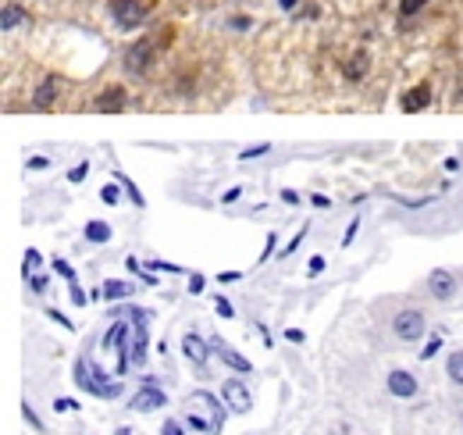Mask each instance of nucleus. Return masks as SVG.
Returning a JSON list of instances; mask_svg holds the SVG:
<instances>
[{"label": "nucleus", "instance_id": "31", "mask_svg": "<svg viewBox=\"0 0 463 435\" xmlns=\"http://www.w3.org/2000/svg\"><path fill=\"white\" fill-rule=\"evenodd\" d=\"M303 239H307V225H303V228H300V232H296V236H293V243H289V246H286V257H289V253H296V250H300V246H303Z\"/></svg>", "mask_w": 463, "mask_h": 435}, {"label": "nucleus", "instance_id": "43", "mask_svg": "<svg viewBox=\"0 0 463 435\" xmlns=\"http://www.w3.org/2000/svg\"><path fill=\"white\" fill-rule=\"evenodd\" d=\"M321 272H324V257H314L310 260V275H321Z\"/></svg>", "mask_w": 463, "mask_h": 435}, {"label": "nucleus", "instance_id": "9", "mask_svg": "<svg viewBox=\"0 0 463 435\" xmlns=\"http://www.w3.org/2000/svg\"><path fill=\"white\" fill-rule=\"evenodd\" d=\"M221 396L228 400V410H235V414H246V410H250V403H253V400H250V389H246L242 382H235V378H232V382H225Z\"/></svg>", "mask_w": 463, "mask_h": 435}, {"label": "nucleus", "instance_id": "22", "mask_svg": "<svg viewBox=\"0 0 463 435\" xmlns=\"http://www.w3.org/2000/svg\"><path fill=\"white\" fill-rule=\"evenodd\" d=\"M40 250H25V265H22V279H29L33 272H36V265H40Z\"/></svg>", "mask_w": 463, "mask_h": 435}, {"label": "nucleus", "instance_id": "11", "mask_svg": "<svg viewBox=\"0 0 463 435\" xmlns=\"http://www.w3.org/2000/svg\"><path fill=\"white\" fill-rule=\"evenodd\" d=\"M122 108H125V90H122V86H111V90H104L97 97V111L100 115H122Z\"/></svg>", "mask_w": 463, "mask_h": 435}, {"label": "nucleus", "instance_id": "8", "mask_svg": "<svg viewBox=\"0 0 463 435\" xmlns=\"http://www.w3.org/2000/svg\"><path fill=\"white\" fill-rule=\"evenodd\" d=\"M389 393L396 396V400H410V396H417V378L410 375V371H389Z\"/></svg>", "mask_w": 463, "mask_h": 435}, {"label": "nucleus", "instance_id": "34", "mask_svg": "<svg viewBox=\"0 0 463 435\" xmlns=\"http://www.w3.org/2000/svg\"><path fill=\"white\" fill-rule=\"evenodd\" d=\"M160 435H185V428H182L178 421H164V424H160Z\"/></svg>", "mask_w": 463, "mask_h": 435}, {"label": "nucleus", "instance_id": "39", "mask_svg": "<svg viewBox=\"0 0 463 435\" xmlns=\"http://www.w3.org/2000/svg\"><path fill=\"white\" fill-rule=\"evenodd\" d=\"M189 293H193V296L204 293V275H193V279H189Z\"/></svg>", "mask_w": 463, "mask_h": 435}, {"label": "nucleus", "instance_id": "4", "mask_svg": "<svg viewBox=\"0 0 463 435\" xmlns=\"http://www.w3.org/2000/svg\"><path fill=\"white\" fill-rule=\"evenodd\" d=\"M153 54H157V43H153L150 36H143V40H139V43H132V50L125 54V68H129L132 75H143V71H150Z\"/></svg>", "mask_w": 463, "mask_h": 435}, {"label": "nucleus", "instance_id": "24", "mask_svg": "<svg viewBox=\"0 0 463 435\" xmlns=\"http://www.w3.org/2000/svg\"><path fill=\"white\" fill-rule=\"evenodd\" d=\"M22 417L29 421V428H36V431H47V424L36 417V410H33V403H22Z\"/></svg>", "mask_w": 463, "mask_h": 435}, {"label": "nucleus", "instance_id": "44", "mask_svg": "<svg viewBox=\"0 0 463 435\" xmlns=\"http://www.w3.org/2000/svg\"><path fill=\"white\" fill-rule=\"evenodd\" d=\"M228 25H232V29H250V18H242V15H235V18H232Z\"/></svg>", "mask_w": 463, "mask_h": 435}, {"label": "nucleus", "instance_id": "32", "mask_svg": "<svg viewBox=\"0 0 463 435\" xmlns=\"http://www.w3.org/2000/svg\"><path fill=\"white\" fill-rule=\"evenodd\" d=\"M214 311H218L221 318H235V311H232V303H228L225 296H218V300H214Z\"/></svg>", "mask_w": 463, "mask_h": 435}, {"label": "nucleus", "instance_id": "41", "mask_svg": "<svg viewBox=\"0 0 463 435\" xmlns=\"http://www.w3.org/2000/svg\"><path fill=\"white\" fill-rule=\"evenodd\" d=\"M282 200L296 207V204H300V193H296V190H282Z\"/></svg>", "mask_w": 463, "mask_h": 435}, {"label": "nucleus", "instance_id": "13", "mask_svg": "<svg viewBox=\"0 0 463 435\" xmlns=\"http://www.w3.org/2000/svg\"><path fill=\"white\" fill-rule=\"evenodd\" d=\"M431 104V86H417V90H410L406 97H403V111L406 115H414V111H421V108H428Z\"/></svg>", "mask_w": 463, "mask_h": 435}, {"label": "nucleus", "instance_id": "12", "mask_svg": "<svg viewBox=\"0 0 463 435\" xmlns=\"http://www.w3.org/2000/svg\"><path fill=\"white\" fill-rule=\"evenodd\" d=\"M211 350L228 364V368H235V371H250V361L242 357V354H235V350H228V346H225V339H211Z\"/></svg>", "mask_w": 463, "mask_h": 435}, {"label": "nucleus", "instance_id": "47", "mask_svg": "<svg viewBox=\"0 0 463 435\" xmlns=\"http://www.w3.org/2000/svg\"><path fill=\"white\" fill-rule=\"evenodd\" d=\"M218 279H221V282H235V279H239V272H221Z\"/></svg>", "mask_w": 463, "mask_h": 435}, {"label": "nucleus", "instance_id": "48", "mask_svg": "<svg viewBox=\"0 0 463 435\" xmlns=\"http://www.w3.org/2000/svg\"><path fill=\"white\" fill-rule=\"evenodd\" d=\"M278 4H282L286 11H293V8H296V0H278Z\"/></svg>", "mask_w": 463, "mask_h": 435}, {"label": "nucleus", "instance_id": "30", "mask_svg": "<svg viewBox=\"0 0 463 435\" xmlns=\"http://www.w3.org/2000/svg\"><path fill=\"white\" fill-rule=\"evenodd\" d=\"M86 175H89V164H86V161H82V164H75V168H71V171H68V182H82V179H86Z\"/></svg>", "mask_w": 463, "mask_h": 435}, {"label": "nucleus", "instance_id": "20", "mask_svg": "<svg viewBox=\"0 0 463 435\" xmlns=\"http://www.w3.org/2000/svg\"><path fill=\"white\" fill-rule=\"evenodd\" d=\"M115 179H118V182H122V186H125V193H129V197H132V204H136V207H143V204H146V200H143V193H139V190H136V186H132V179H129V175H125V171H115Z\"/></svg>", "mask_w": 463, "mask_h": 435}, {"label": "nucleus", "instance_id": "17", "mask_svg": "<svg viewBox=\"0 0 463 435\" xmlns=\"http://www.w3.org/2000/svg\"><path fill=\"white\" fill-rule=\"evenodd\" d=\"M86 239L89 243H107L111 239V225L107 221H89L86 225Z\"/></svg>", "mask_w": 463, "mask_h": 435}, {"label": "nucleus", "instance_id": "5", "mask_svg": "<svg viewBox=\"0 0 463 435\" xmlns=\"http://www.w3.org/2000/svg\"><path fill=\"white\" fill-rule=\"evenodd\" d=\"M392 328H396V335L403 342H417L424 335V314L421 311H399L396 321H392Z\"/></svg>", "mask_w": 463, "mask_h": 435}, {"label": "nucleus", "instance_id": "33", "mask_svg": "<svg viewBox=\"0 0 463 435\" xmlns=\"http://www.w3.org/2000/svg\"><path fill=\"white\" fill-rule=\"evenodd\" d=\"M356 232H360V218H353V221H349V228H346V236H342V246H349V243L356 239Z\"/></svg>", "mask_w": 463, "mask_h": 435}, {"label": "nucleus", "instance_id": "29", "mask_svg": "<svg viewBox=\"0 0 463 435\" xmlns=\"http://www.w3.org/2000/svg\"><path fill=\"white\" fill-rule=\"evenodd\" d=\"M424 4H428V0H403V4H399V15H406V18H410V15H417Z\"/></svg>", "mask_w": 463, "mask_h": 435}, {"label": "nucleus", "instance_id": "19", "mask_svg": "<svg viewBox=\"0 0 463 435\" xmlns=\"http://www.w3.org/2000/svg\"><path fill=\"white\" fill-rule=\"evenodd\" d=\"M367 54H353V61L346 64V79H363L367 75Z\"/></svg>", "mask_w": 463, "mask_h": 435}, {"label": "nucleus", "instance_id": "21", "mask_svg": "<svg viewBox=\"0 0 463 435\" xmlns=\"http://www.w3.org/2000/svg\"><path fill=\"white\" fill-rule=\"evenodd\" d=\"M185 424H189L193 431H211L207 417H200V414H197V410H189V407H185Z\"/></svg>", "mask_w": 463, "mask_h": 435}, {"label": "nucleus", "instance_id": "42", "mask_svg": "<svg viewBox=\"0 0 463 435\" xmlns=\"http://www.w3.org/2000/svg\"><path fill=\"white\" fill-rule=\"evenodd\" d=\"M71 300H75V307H82V303H86V293L78 289V282L71 286Z\"/></svg>", "mask_w": 463, "mask_h": 435}, {"label": "nucleus", "instance_id": "38", "mask_svg": "<svg viewBox=\"0 0 463 435\" xmlns=\"http://www.w3.org/2000/svg\"><path fill=\"white\" fill-rule=\"evenodd\" d=\"M310 204H314V207H321V211H324V207H332V200H328L324 193H314V197H310Z\"/></svg>", "mask_w": 463, "mask_h": 435}, {"label": "nucleus", "instance_id": "49", "mask_svg": "<svg viewBox=\"0 0 463 435\" xmlns=\"http://www.w3.org/2000/svg\"><path fill=\"white\" fill-rule=\"evenodd\" d=\"M115 435H132V431H129V428H118V431H115Z\"/></svg>", "mask_w": 463, "mask_h": 435}, {"label": "nucleus", "instance_id": "23", "mask_svg": "<svg viewBox=\"0 0 463 435\" xmlns=\"http://www.w3.org/2000/svg\"><path fill=\"white\" fill-rule=\"evenodd\" d=\"M122 190H125L122 182H111V186H104V190H100V200H104V204H118Z\"/></svg>", "mask_w": 463, "mask_h": 435}, {"label": "nucleus", "instance_id": "3", "mask_svg": "<svg viewBox=\"0 0 463 435\" xmlns=\"http://www.w3.org/2000/svg\"><path fill=\"white\" fill-rule=\"evenodd\" d=\"M189 410H197L200 417H207V424H211V431H221V424H225V407H221V400L218 396H211V393H193L189 396Z\"/></svg>", "mask_w": 463, "mask_h": 435}, {"label": "nucleus", "instance_id": "16", "mask_svg": "<svg viewBox=\"0 0 463 435\" xmlns=\"http://www.w3.org/2000/svg\"><path fill=\"white\" fill-rule=\"evenodd\" d=\"M54 97H57V82L54 79H47L40 90H36V97H33V104L36 108H54Z\"/></svg>", "mask_w": 463, "mask_h": 435}, {"label": "nucleus", "instance_id": "37", "mask_svg": "<svg viewBox=\"0 0 463 435\" xmlns=\"http://www.w3.org/2000/svg\"><path fill=\"white\" fill-rule=\"evenodd\" d=\"M239 197H242V190H239V186H232V190H228V193L221 197V204H235Z\"/></svg>", "mask_w": 463, "mask_h": 435}, {"label": "nucleus", "instance_id": "27", "mask_svg": "<svg viewBox=\"0 0 463 435\" xmlns=\"http://www.w3.org/2000/svg\"><path fill=\"white\" fill-rule=\"evenodd\" d=\"M438 350H442V335H431V339H428V342H424V350H421V357H424V361H428V357H435V354H438Z\"/></svg>", "mask_w": 463, "mask_h": 435}, {"label": "nucleus", "instance_id": "26", "mask_svg": "<svg viewBox=\"0 0 463 435\" xmlns=\"http://www.w3.org/2000/svg\"><path fill=\"white\" fill-rule=\"evenodd\" d=\"M271 150V143H257V146H250V150H239V161H253V157H264Z\"/></svg>", "mask_w": 463, "mask_h": 435}, {"label": "nucleus", "instance_id": "45", "mask_svg": "<svg viewBox=\"0 0 463 435\" xmlns=\"http://www.w3.org/2000/svg\"><path fill=\"white\" fill-rule=\"evenodd\" d=\"M54 407H57V410H71V407H75V410H78V400H57V403H54Z\"/></svg>", "mask_w": 463, "mask_h": 435}, {"label": "nucleus", "instance_id": "1", "mask_svg": "<svg viewBox=\"0 0 463 435\" xmlns=\"http://www.w3.org/2000/svg\"><path fill=\"white\" fill-rule=\"evenodd\" d=\"M111 15L122 29H139L150 15V0H111Z\"/></svg>", "mask_w": 463, "mask_h": 435}, {"label": "nucleus", "instance_id": "6", "mask_svg": "<svg viewBox=\"0 0 463 435\" xmlns=\"http://www.w3.org/2000/svg\"><path fill=\"white\" fill-rule=\"evenodd\" d=\"M164 403H168V396H164V393H160L157 385H143V389H139V393H136V396L129 400V407H132V410H139V414L160 410Z\"/></svg>", "mask_w": 463, "mask_h": 435}, {"label": "nucleus", "instance_id": "15", "mask_svg": "<svg viewBox=\"0 0 463 435\" xmlns=\"http://www.w3.org/2000/svg\"><path fill=\"white\" fill-rule=\"evenodd\" d=\"M22 22H25V11H22L18 4H4V15H0V29H4V33H15Z\"/></svg>", "mask_w": 463, "mask_h": 435}, {"label": "nucleus", "instance_id": "40", "mask_svg": "<svg viewBox=\"0 0 463 435\" xmlns=\"http://www.w3.org/2000/svg\"><path fill=\"white\" fill-rule=\"evenodd\" d=\"M47 314H50V318H54V321H57L61 328H75V325H71V321H68V318H64L61 311H47Z\"/></svg>", "mask_w": 463, "mask_h": 435}, {"label": "nucleus", "instance_id": "10", "mask_svg": "<svg viewBox=\"0 0 463 435\" xmlns=\"http://www.w3.org/2000/svg\"><path fill=\"white\" fill-rule=\"evenodd\" d=\"M428 293H431L435 300H449V296L456 293V279H452L449 272H442V268H435V272L428 275Z\"/></svg>", "mask_w": 463, "mask_h": 435}, {"label": "nucleus", "instance_id": "18", "mask_svg": "<svg viewBox=\"0 0 463 435\" xmlns=\"http://www.w3.org/2000/svg\"><path fill=\"white\" fill-rule=\"evenodd\" d=\"M445 371H449V378H452L456 385H463V350L449 354V361H445Z\"/></svg>", "mask_w": 463, "mask_h": 435}, {"label": "nucleus", "instance_id": "28", "mask_svg": "<svg viewBox=\"0 0 463 435\" xmlns=\"http://www.w3.org/2000/svg\"><path fill=\"white\" fill-rule=\"evenodd\" d=\"M25 282H29L33 293H47V289H50V279H47V275H29Z\"/></svg>", "mask_w": 463, "mask_h": 435}, {"label": "nucleus", "instance_id": "36", "mask_svg": "<svg viewBox=\"0 0 463 435\" xmlns=\"http://www.w3.org/2000/svg\"><path fill=\"white\" fill-rule=\"evenodd\" d=\"M29 168L40 171V168H50V157H29Z\"/></svg>", "mask_w": 463, "mask_h": 435}, {"label": "nucleus", "instance_id": "2", "mask_svg": "<svg viewBox=\"0 0 463 435\" xmlns=\"http://www.w3.org/2000/svg\"><path fill=\"white\" fill-rule=\"evenodd\" d=\"M75 382H78V389L100 396V400H118V396H122V385H118V382H115V385H100L97 378H93V364H89L86 357L75 361Z\"/></svg>", "mask_w": 463, "mask_h": 435}, {"label": "nucleus", "instance_id": "35", "mask_svg": "<svg viewBox=\"0 0 463 435\" xmlns=\"http://www.w3.org/2000/svg\"><path fill=\"white\" fill-rule=\"evenodd\" d=\"M274 243H278V232H267V243H264V253H260V260H267V257L274 253Z\"/></svg>", "mask_w": 463, "mask_h": 435}, {"label": "nucleus", "instance_id": "7", "mask_svg": "<svg viewBox=\"0 0 463 435\" xmlns=\"http://www.w3.org/2000/svg\"><path fill=\"white\" fill-rule=\"evenodd\" d=\"M182 354H185V361H193L197 368H204L207 357H211V342H204L197 332H185V339H182Z\"/></svg>", "mask_w": 463, "mask_h": 435}, {"label": "nucleus", "instance_id": "25", "mask_svg": "<svg viewBox=\"0 0 463 435\" xmlns=\"http://www.w3.org/2000/svg\"><path fill=\"white\" fill-rule=\"evenodd\" d=\"M54 272L61 275V279H68V286H75L78 279H75V268L68 265V260H54Z\"/></svg>", "mask_w": 463, "mask_h": 435}, {"label": "nucleus", "instance_id": "14", "mask_svg": "<svg viewBox=\"0 0 463 435\" xmlns=\"http://www.w3.org/2000/svg\"><path fill=\"white\" fill-rule=\"evenodd\" d=\"M132 293H136V286H129V282H122V279H111V282L100 286V296H104V300H125V296H132Z\"/></svg>", "mask_w": 463, "mask_h": 435}, {"label": "nucleus", "instance_id": "46", "mask_svg": "<svg viewBox=\"0 0 463 435\" xmlns=\"http://www.w3.org/2000/svg\"><path fill=\"white\" fill-rule=\"evenodd\" d=\"M286 339H293V342H303V332H300V328H289V332H286Z\"/></svg>", "mask_w": 463, "mask_h": 435}]
</instances>
